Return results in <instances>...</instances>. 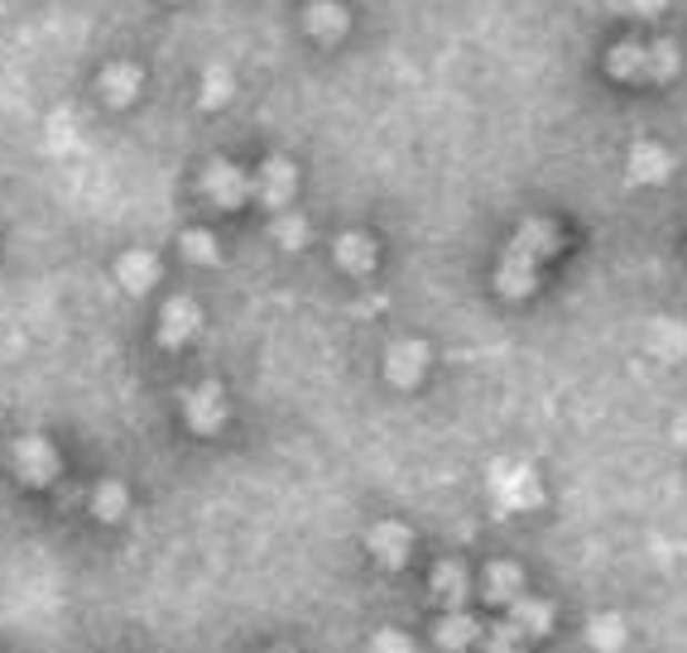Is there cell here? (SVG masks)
I'll list each match as a JSON object with an SVG mask.
<instances>
[{
  "mask_svg": "<svg viewBox=\"0 0 687 653\" xmlns=\"http://www.w3.org/2000/svg\"><path fill=\"white\" fill-rule=\"evenodd\" d=\"M183 414H188V428L193 432H202V438H208V432H216L226 424V399H222V385L216 380H202V385H193L183 395Z\"/></svg>",
  "mask_w": 687,
  "mask_h": 653,
  "instance_id": "6da1fadb",
  "label": "cell"
},
{
  "mask_svg": "<svg viewBox=\"0 0 687 653\" xmlns=\"http://www.w3.org/2000/svg\"><path fill=\"white\" fill-rule=\"evenodd\" d=\"M14 471L24 476L29 486H49L58 476V452L49 438H39V432H29V438L14 442Z\"/></svg>",
  "mask_w": 687,
  "mask_h": 653,
  "instance_id": "7a4b0ae2",
  "label": "cell"
},
{
  "mask_svg": "<svg viewBox=\"0 0 687 653\" xmlns=\"http://www.w3.org/2000/svg\"><path fill=\"white\" fill-rule=\"evenodd\" d=\"M294 187H299V169L289 164V159H265L255 173V197L265 202V207L284 212L289 202H294Z\"/></svg>",
  "mask_w": 687,
  "mask_h": 653,
  "instance_id": "3957f363",
  "label": "cell"
},
{
  "mask_svg": "<svg viewBox=\"0 0 687 653\" xmlns=\"http://www.w3.org/2000/svg\"><path fill=\"white\" fill-rule=\"evenodd\" d=\"M202 187H208V197L216 202V207H241L245 197H251V178L236 169V164H226V159H216V164H208V173H202Z\"/></svg>",
  "mask_w": 687,
  "mask_h": 653,
  "instance_id": "277c9868",
  "label": "cell"
},
{
  "mask_svg": "<svg viewBox=\"0 0 687 653\" xmlns=\"http://www.w3.org/2000/svg\"><path fill=\"white\" fill-rule=\"evenodd\" d=\"M198 327H202V308H198V303L193 298H169L164 317H159V341H164V346H183V341L198 337Z\"/></svg>",
  "mask_w": 687,
  "mask_h": 653,
  "instance_id": "5b68a950",
  "label": "cell"
},
{
  "mask_svg": "<svg viewBox=\"0 0 687 653\" xmlns=\"http://www.w3.org/2000/svg\"><path fill=\"white\" fill-rule=\"evenodd\" d=\"M423 370H428V346H423V341H394V346H390V356H385L390 385L414 389V385L423 380Z\"/></svg>",
  "mask_w": 687,
  "mask_h": 653,
  "instance_id": "8992f818",
  "label": "cell"
},
{
  "mask_svg": "<svg viewBox=\"0 0 687 653\" xmlns=\"http://www.w3.org/2000/svg\"><path fill=\"white\" fill-rule=\"evenodd\" d=\"M365 548H371V558H380L385 568H404L408 562V548H414V533L404 524H375L365 533Z\"/></svg>",
  "mask_w": 687,
  "mask_h": 653,
  "instance_id": "52a82bcc",
  "label": "cell"
},
{
  "mask_svg": "<svg viewBox=\"0 0 687 653\" xmlns=\"http://www.w3.org/2000/svg\"><path fill=\"white\" fill-rule=\"evenodd\" d=\"M495 279H501V288H505L509 298L529 294V288L538 284V259H534L529 251H519V245H509L505 259H501V274H495Z\"/></svg>",
  "mask_w": 687,
  "mask_h": 653,
  "instance_id": "ba28073f",
  "label": "cell"
},
{
  "mask_svg": "<svg viewBox=\"0 0 687 653\" xmlns=\"http://www.w3.org/2000/svg\"><path fill=\"white\" fill-rule=\"evenodd\" d=\"M140 68L135 63H111V68H101V78H97V92L101 101H111V106H130V101L140 96Z\"/></svg>",
  "mask_w": 687,
  "mask_h": 653,
  "instance_id": "9c48e42d",
  "label": "cell"
},
{
  "mask_svg": "<svg viewBox=\"0 0 687 653\" xmlns=\"http://www.w3.org/2000/svg\"><path fill=\"white\" fill-rule=\"evenodd\" d=\"M481 634H486V625H481V620H472L466 611H443V625H437V649L466 653V649L481 644Z\"/></svg>",
  "mask_w": 687,
  "mask_h": 653,
  "instance_id": "30bf717a",
  "label": "cell"
},
{
  "mask_svg": "<svg viewBox=\"0 0 687 653\" xmlns=\"http://www.w3.org/2000/svg\"><path fill=\"white\" fill-rule=\"evenodd\" d=\"M115 279H121L125 294H150L154 279H159V259L150 251H125L121 255V265H115Z\"/></svg>",
  "mask_w": 687,
  "mask_h": 653,
  "instance_id": "8fae6325",
  "label": "cell"
},
{
  "mask_svg": "<svg viewBox=\"0 0 687 653\" xmlns=\"http://www.w3.org/2000/svg\"><path fill=\"white\" fill-rule=\"evenodd\" d=\"M668 173H674V154L664 150V144H635L630 150V178L635 183H664Z\"/></svg>",
  "mask_w": 687,
  "mask_h": 653,
  "instance_id": "7c38bea8",
  "label": "cell"
},
{
  "mask_svg": "<svg viewBox=\"0 0 687 653\" xmlns=\"http://www.w3.org/2000/svg\"><path fill=\"white\" fill-rule=\"evenodd\" d=\"M481 596L491 605H509L515 596H524V572L515 562H491L486 568V582H481Z\"/></svg>",
  "mask_w": 687,
  "mask_h": 653,
  "instance_id": "4fadbf2b",
  "label": "cell"
},
{
  "mask_svg": "<svg viewBox=\"0 0 687 653\" xmlns=\"http://www.w3.org/2000/svg\"><path fill=\"white\" fill-rule=\"evenodd\" d=\"M332 255H337V265L346 274H371L375 269V241L361 236V231H346V236H337Z\"/></svg>",
  "mask_w": 687,
  "mask_h": 653,
  "instance_id": "5bb4252c",
  "label": "cell"
},
{
  "mask_svg": "<svg viewBox=\"0 0 687 653\" xmlns=\"http://www.w3.org/2000/svg\"><path fill=\"white\" fill-rule=\"evenodd\" d=\"M606 68H610V78H620V82L649 78V43H616L606 58Z\"/></svg>",
  "mask_w": 687,
  "mask_h": 653,
  "instance_id": "9a60e30c",
  "label": "cell"
},
{
  "mask_svg": "<svg viewBox=\"0 0 687 653\" xmlns=\"http://www.w3.org/2000/svg\"><path fill=\"white\" fill-rule=\"evenodd\" d=\"M433 601L443 605V611H462L466 605V572L457 562H443V568L433 572Z\"/></svg>",
  "mask_w": 687,
  "mask_h": 653,
  "instance_id": "2e32d148",
  "label": "cell"
},
{
  "mask_svg": "<svg viewBox=\"0 0 687 653\" xmlns=\"http://www.w3.org/2000/svg\"><path fill=\"white\" fill-rule=\"evenodd\" d=\"M505 611H509V620H515L524 634H529V640H534V634H548V630H553V605H548V601L515 596V601L505 605Z\"/></svg>",
  "mask_w": 687,
  "mask_h": 653,
  "instance_id": "e0dca14e",
  "label": "cell"
},
{
  "mask_svg": "<svg viewBox=\"0 0 687 653\" xmlns=\"http://www.w3.org/2000/svg\"><path fill=\"white\" fill-rule=\"evenodd\" d=\"M309 34L323 39V43L342 39L346 34V10L337 6V0H317V6L309 10Z\"/></svg>",
  "mask_w": 687,
  "mask_h": 653,
  "instance_id": "ac0fdd59",
  "label": "cell"
},
{
  "mask_svg": "<svg viewBox=\"0 0 687 653\" xmlns=\"http://www.w3.org/2000/svg\"><path fill=\"white\" fill-rule=\"evenodd\" d=\"M524 644H529V634H524L515 620H501V625H486V634H481V653H524Z\"/></svg>",
  "mask_w": 687,
  "mask_h": 653,
  "instance_id": "d6986e66",
  "label": "cell"
},
{
  "mask_svg": "<svg viewBox=\"0 0 687 653\" xmlns=\"http://www.w3.org/2000/svg\"><path fill=\"white\" fill-rule=\"evenodd\" d=\"M130 510V490L121 486V481H101L97 490H92V514L97 519H107V524H115Z\"/></svg>",
  "mask_w": 687,
  "mask_h": 653,
  "instance_id": "ffe728a7",
  "label": "cell"
},
{
  "mask_svg": "<svg viewBox=\"0 0 687 653\" xmlns=\"http://www.w3.org/2000/svg\"><path fill=\"white\" fill-rule=\"evenodd\" d=\"M515 245H519V251H529L534 259H544V255L558 251L563 236H558V231H553L548 222H524V226H519V236H515Z\"/></svg>",
  "mask_w": 687,
  "mask_h": 653,
  "instance_id": "44dd1931",
  "label": "cell"
},
{
  "mask_svg": "<svg viewBox=\"0 0 687 653\" xmlns=\"http://www.w3.org/2000/svg\"><path fill=\"white\" fill-rule=\"evenodd\" d=\"M678 68H683V53L674 49V43H649V82L678 78Z\"/></svg>",
  "mask_w": 687,
  "mask_h": 653,
  "instance_id": "7402d4cb",
  "label": "cell"
},
{
  "mask_svg": "<svg viewBox=\"0 0 687 653\" xmlns=\"http://www.w3.org/2000/svg\"><path fill=\"white\" fill-rule=\"evenodd\" d=\"M231 92H236L231 72L226 68H208V78H202V106H226Z\"/></svg>",
  "mask_w": 687,
  "mask_h": 653,
  "instance_id": "603a6c76",
  "label": "cell"
},
{
  "mask_svg": "<svg viewBox=\"0 0 687 653\" xmlns=\"http://www.w3.org/2000/svg\"><path fill=\"white\" fill-rule=\"evenodd\" d=\"M274 241H280L284 251H299V245L309 241V222L294 216V212H280V216H274Z\"/></svg>",
  "mask_w": 687,
  "mask_h": 653,
  "instance_id": "cb8c5ba5",
  "label": "cell"
},
{
  "mask_svg": "<svg viewBox=\"0 0 687 653\" xmlns=\"http://www.w3.org/2000/svg\"><path fill=\"white\" fill-rule=\"evenodd\" d=\"M179 245H183V255L193 259V265H216V255H222L208 231H183V241H179Z\"/></svg>",
  "mask_w": 687,
  "mask_h": 653,
  "instance_id": "d4e9b609",
  "label": "cell"
},
{
  "mask_svg": "<svg viewBox=\"0 0 687 653\" xmlns=\"http://www.w3.org/2000/svg\"><path fill=\"white\" fill-rule=\"evenodd\" d=\"M620 640H625V625H620L616 615H602V620H596V625H592V644L602 649V653L620 649Z\"/></svg>",
  "mask_w": 687,
  "mask_h": 653,
  "instance_id": "484cf974",
  "label": "cell"
},
{
  "mask_svg": "<svg viewBox=\"0 0 687 653\" xmlns=\"http://www.w3.org/2000/svg\"><path fill=\"white\" fill-rule=\"evenodd\" d=\"M371 653H414V644H408V634H400V630H380L371 640Z\"/></svg>",
  "mask_w": 687,
  "mask_h": 653,
  "instance_id": "4316f807",
  "label": "cell"
},
{
  "mask_svg": "<svg viewBox=\"0 0 687 653\" xmlns=\"http://www.w3.org/2000/svg\"><path fill=\"white\" fill-rule=\"evenodd\" d=\"M625 6H630L635 14H645V20H649V14H659V10L668 6V0H625Z\"/></svg>",
  "mask_w": 687,
  "mask_h": 653,
  "instance_id": "83f0119b",
  "label": "cell"
}]
</instances>
